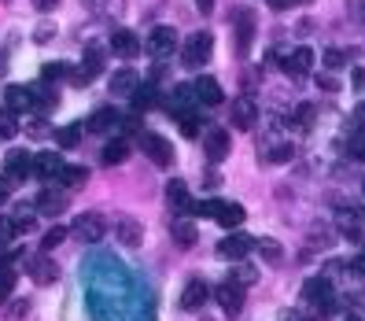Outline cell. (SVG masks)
<instances>
[{
    "instance_id": "25",
    "label": "cell",
    "mask_w": 365,
    "mask_h": 321,
    "mask_svg": "<svg viewBox=\"0 0 365 321\" xmlns=\"http://www.w3.org/2000/svg\"><path fill=\"white\" fill-rule=\"evenodd\" d=\"M130 100H133L137 111H148L152 103H159V89H155L152 81H137V89L130 93Z\"/></svg>"
},
{
    "instance_id": "9",
    "label": "cell",
    "mask_w": 365,
    "mask_h": 321,
    "mask_svg": "<svg viewBox=\"0 0 365 321\" xmlns=\"http://www.w3.org/2000/svg\"><path fill=\"white\" fill-rule=\"evenodd\" d=\"M192 93H196V103H203V107H218L222 100H225V93H222V85H218V78H196V85H192Z\"/></svg>"
},
{
    "instance_id": "2",
    "label": "cell",
    "mask_w": 365,
    "mask_h": 321,
    "mask_svg": "<svg viewBox=\"0 0 365 321\" xmlns=\"http://www.w3.org/2000/svg\"><path fill=\"white\" fill-rule=\"evenodd\" d=\"M210 52H214V37L207 30H196V34H188V41L181 45V63L188 71H200L210 59Z\"/></svg>"
},
{
    "instance_id": "55",
    "label": "cell",
    "mask_w": 365,
    "mask_h": 321,
    "mask_svg": "<svg viewBox=\"0 0 365 321\" xmlns=\"http://www.w3.org/2000/svg\"><path fill=\"white\" fill-rule=\"evenodd\" d=\"M361 222H365V214H361Z\"/></svg>"
},
{
    "instance_id": "48",
    "label": "cell",
    "mask_w": 365,
    "mask_h": 321,
    "mask_svg": "<svg viewBox=\"0 0 365 321\" xmlns=\"http://www.w3.org/2000/svg\"><path fill=\"white\" fill-rule=\"evenodd\" d=\"M351 270H354V273L361 277V281H365V255H358V259L351 263Z\"/></svg>"
},
{
    "instance_id": "36",
    "label": "cell",
    "mask_w": 365,
    "mask_h": 321,
    "mask_svg": "<svg viewBox=\"0 0 365 321\" xmlns=\"http://www.w3.org/2000/svg\"><path fill=\"white\" fill-rule=\"evenodd\" d=\"M78 141H81L78 126H63V130H56V144H59V148H74Z\"/></svg>"
},
{
    "instance_id": "19",
    "label": "cell",
    "mask_w": 365,
    "mask_h": 321,
    "mask_svg": "<svg viewBox=\"0 0 365 321\" xmlns=\"http://www.w3.org/2000/svg\"><path fill=\"white\" fill-rule=\"evenodd\" d=\"M207 299H210V288H207V281H200V277H196V281H188V285H185V292H181V307H185V310H200Z\"/></svg>"
},
{
    "instance_id": "32",
    "label": "cell",
    "mask_w": 365,
    "mask_h": 321,
    "mask_svg": "<svg viewBox=\"0 0 365 321\" xmlns=\"http://www.w3.org/2000/svg\"><path fill=\"white\" fill-rule=\"evenodd\" d=\"M19 233H23V229L15 225V218H11V214H4V218H0V251H8L15 244Z\"/></svg>"
},
{
    "instance_id": "37",
    "label": "cell",
    "mask_w": 365,
    "mask_h": 321,
    "mask_svg": "<svg viewBox=\"0 0 365 321\" xmlns=\"http://www.w3.org/2000/svg\"><path fill=\"white\" fill-rule=\"evenodd\" d=\"M15 295V273L11 270H0V303H8Z\"/></svg>"
},
{
    "instance_id": "45",
    "label": "cell",
    "mask_w": 365,
    "mask_h": 321,
    "mask_svg": "<svg viewBox=\"0 0 365 321\" xmlns=\"http://www.w3.org/2000/svg\"><path fill=\"white\" fill-rule=\"evenodd\" d=\"M295 118H299V126H310V122H314V103H303V107L295 111Z\"/></svg>"
},
{
    "instance_id": "16",
    "label": "cell",
    "mask_w": 365,
    "mask_h": 321,
    "mask_svg": "<svg viewBox=\"0 0 365 321\" xmlns=\"http://www.w3.org/2000/svg\"><path fill=\"white\" fill-rule=\"evenodd\" d=\"M30 277H34V281L37 285H52L56 281V277H59V266L48 259V255H34V259H30V270H26Z\"/></svg>"
},
{
    "instance_id": "54",
    "label": "cell",
    "mask_w": 365,
    "mask_h": 321,
    "mask_svg": "<svg viewBox=\"0 0 365 321\" xmlns=\"http://www.w3.org/2000/svg\"><path fill=\"white\" fill-rule=\"evenodd\" d=\"M347 321H365V317H358V314H347Z\"/></svg>"
},
{
    "instance_id": "10",
    "label": "cell",
    "mask_w": 365,
    "mask_h": 321,
    "mask_svg": "<svg viewBox=\"0 0 365 321\" xmlns=\"http://www.w3.org/2000/svg\"><path fill=\"white\" fill-rule=\"evenodd\" d=\"M214 295H218V307H222L229 317H236V314L244 310V288H240V285L225 281V285H218V292H214Z\"/></svg>"
},
{
    "instance_id": "30",
    "label": "cell",
    "mask_w": 365,
    "mask_h": 321,
    "mask_svg": "<svg viewBox=\"0 0 365 321\" xmlns=\"http://www.w3.org/2000/svg\"><path fill=\"white\" fill-rule=\"evenodd\" d=\"M85 181H89V170H85V166H67V163H63V170H59V185H63V188H81Z\"/></svg>"
},
{
    "instance_id": "31",
    "label": "cell",
    "mask_w": 365,
    "mask_h": 321,
    "mask_svg": "<svg viewBox=\"0 0 365 321\" xmlns=\"http://www.w3.org/2000/svg\"><path fill=\"white\" fill-rule=\"evenodd\" d=\"M170 233H174V240H178L181 248H192V244H196V225H192L188 218H178L174 225H170Z\"/></svg>"
},
{
    "instance_id": "51",
    "label": "cell",
    "mask_w": 365,
    "mask_h": 321,
    "mask_svg": "<svg viewBox=\"0 0 365 321\" xmlns=\"http://www.w3.org/2000/svg\"><path fill=\"white\" fill-rule=\"evenodd\" d=\"M8 188H11V185H8L4 178H0V207H4V203H8Z\"/></svg>"
},
{
    "instance_id": "35",
    "label": "cell",
    "mask_w": 365,
    "mask_h": 321,
    "mask_svg": "<svg viewBox=\"0 0 365 321\" xmlns=\"http://www.w3.org/2000/svg\"><path fill=\"white\" fill-rule=\"evenodd\" d=\"M67 237H71V233L63 229V225H52V229L45 233V237H41V251H52V248H59Z\"/></svg>"
},
{
    "instance_id": "44",
    "label": "cell",
    "mask_w": 365,
    "mask_h": 321,
    "mask_svg": "<svg viewBox=\"0 0 365 321\" xmlns=\"http://www.w3.org/2000/svg\"><path fill=\"white\" fill-rule=\"evenodd\" d=\"M52 37H56V26H52V23H41V26L34 30V41H37V45H48Z\"/></svg>"
},
{
    "instance_id": "6",
    "label": "cell",
    "mask_w": 365,
    "mask_h": 321,
    "mask_svg": "<svg viewBox=\"0 0 365 321\" xmlns=\"http://www.w3.org/2000/svg\"><path fill=\"white\" fill-rule=\"evenodd\" d=\"M59 170H63V159L56 152H41L30 159V178L45 181V185H56L59 181Z\"/></svg>"
},
{
    "instance_id": "22",
    "label": "cell",
    "mask_w": 365,
    "mask_h": 321,
    "mask_svg": "<svg viewBox=\"0 0 365 321\" xmlns=\"http://www.w3.org/2000/svg\"><path fill=\"white\" fill-rule=\"evenodd\" d=\"M85 130H93V133L118 130V111H115V107H100V111H93V118L85 122Z\"/></svg>"
},
{
    "instance_id": "3",
    "label": "cell",
    "mask_w": 365,
    "mask_h": 321,
    "mask_svg": "<svg viewBox=\"0 0 365 321\" xmlns=\"http://www.w3.org/2000/svg\"><path fill=\"white\" fill-rule=\"evenodd\" d=\"M34 207H37V214H45V218H59V214L67 210V188L41 185V192H37Z\"/></svg>"
},
{
    "instance_id": "53",
    "label": "cell",
    "mask_w": 365,
    "mask_h": 321,
    "mask_svg": "<svg viewBox=\"0 0 365 321\" xmlns=\"http://www.w3.org/2000/svg\"><path fill=\"white\" fill-rule=\"evenodd\" d=\"M284 321H307V317L299 314V310H288V314H284Z\"/></svg>"
},
{
    "instance_id": "56",
    "label": "cell",
    "mask_w": 365,
    "mask_h": 321,
    "mask_svg": "<svg viewBox=\"0 0 365 321\" xmlns=\"http://www.w3.org/2000/svg\"><path fill=\"white\" fill-rule=\"evenodd\" d=\"M361 192H365V185H361Z\"/></svg>"
},
{
    "instance_id": "18",
    "label": "cell",
    "mask_w": 365,
    "mask_h": 321,
    "mask_svg": "<svg viewBox=\"0 0 365 321\" xmlns=\"http://www.w3.org/2000/svg\"><path fill=\"white\" fill-rule=\"evenodd\" d=\"M166 200H170V207H174L178 214H188L192 207H196V200H192V192H188L185 181H170L166 185Z\"/></svg>"
},
{
    "instance_id": "33",
    "label": "cell",
    "mask_w": 365,
    "mask_h": 321,
    "mask_svg": "<svg viewBox=\"0 0 365 321\" xmlns=\"http://www.w3.org/2000/svg\"><path fill=\"white\" fill-rule=\"evenodd\" d=\"M178 126H181L185 137H196V133L203 130V118H200L196 111H181V115H178Z\"/></svg>"
},
{
    "instance_id": "14",
    "label": "cell",
    "mask_w": 365,
    "mask_h": 321,
    "mask_svg": "<svg viewBox=\"0 0 365 321\" xmlns=\"http://www.w3.org/2000/svg\"><path fill=\"white\" fill-rule=\"evenodd\" d=\"M30 178V156L26 152H11L4 163V181L8 185H23Z\"/></svg>"
},
{
    "instance_id": "23",
    "label": "cell",
    "mask_w": 365,
    "mask_h": 321,
    "mask_svg": "<svg viewBox=\"0 0 365 321\" xmlns=\"http://www.w3.org/2000/svg\"><path fill=\"white\" fill-rule=\"evenodd\" d=\"M214 222H222L225 229H236L244 222V207L232 200H218V210H214Z\"/></svg>"
},
{
    "instance_id": "52",
    "label": "cell",
    "mask_w": 365,
    "mask_h": 321,
    "mask_svg": "<svg viewBox=\"0 0 365 321\" xmlns=\"http://www.w3.org/2000/svg\"><path fill=\"white\" fill-rule=\"evenodd\" d=\"M354 89H365V71H361V67L354 71Z\"/></svg>"
},
{
    "instance_id": "50",
    "label": "cell",
    "mask_w": 365,
    "mask_h": 321,
    "mask_svg": "<svg viewBox=\"0 0 365 321\" xmlns=\"http://www.w3.org/2000/svg\"><path fill=\"white\" fill-rule=\"evenodd\" d=\"M354 122H358V126H365V100L354 107Z\"/></svg>"
},
{
    "instance_id": "8",
    "label": "cell",
    "mask_w": 365,
    "mask_h": 321,
    "mask_svg": "<svg viewBox=\"0 0 365 321\" xmlns=\"http://www.w3.org/2000/svg\"><path fill=\"white\" fill-rule=\"evenodd\" d=\"M140 148H144V156L152 163H159V166L174 163V148H170V141L159 137V133H140Z\"/></svg>"
},
{
    "instance_id": "13",
    "label": "cell",
    "mask_w": 365,
    "mask_h": 321,
    "mask_svg": "<svg viewBox=\"0 0 365 321\" xmlns=\"http://www.w3.org/2000/svg\"><path fill=\"white\" fill-rule=\"evenodd\" d=\"M111 52H115L118 59H137V52H140L137 34H133V30H115V34H111Z\"/></svg>"
},
{
    "instance_id": "34",
    "label": "cell",
    "mask_w": 365,
    "mask_h": 321,
    "mask_svg": "<svg viewBox=\"0 0 365 321\" xmlns=\"http://www.w3.org/2000/svg\"><path fill=\"white\" fill-rule=\"evenodd\" d=\"M232 285H240V288H251L255 281H259V270L255 266H232V277H229Z\"/></svg>"
},
{
    "instance_id": "42",
    "label": "cell",
    "mask_w": 365,
    "mask_h": 321,
    "mask_svg": "<svg viewBox=\"0 0 365 321\" xmlns=\"http://www.w3.org/2000/svg\"><path fill=\"white\" fill-rule=\"evenodd\" d=\"M321 63H325V67H329V71H339V67H343V63H347V56H343L339 49H329L325 56H321Z\"/></svg>"
},
{
    "instance_id": "43",
    "label": "cell",
    "mask_w": 365,
    "mask_h": 321,
    "mask_svg": "<svg viewBox=\"0 0 365 321\" xmlns=\"http://www.w3.org/2000/svg\"><path fill=\"white\" fill-rule=\"evenodd\" d=\"M118 130H125V133H140V111H133V115L118 118Z\"/></svg>"
},
{
    "instance_id": "46",
    "label": "cell",
    "mask_w": 365,
    "mask_h": 321,
    "mask_svg": "<svg viewBox=\"0 0 365 321\" xmlns=\"http://www.w3.org/2000/svg\"><path fill=\"white\" fill-rule=\"evenodd\" d=\"M34 8H37V11H56L59 0H34Z\"/></svg>"
},
{
    "instance_id": "15",
    "label": "cell",
    "mask_w": 365,
    "mask_h": 321,
    "mask_svg": "<svg viewBox=\"0 0 365 321\" xmlns=\"http://www.w3.org/2000/svg\"><path fill=\"white\" fill-rule=\"evenodd\" d=\"M103 67H107V49L103 45H89L85 49V63H81V78L93 81L96 74H103Z\"/></svg>"
},
{
    "instance_id": "7",
    "label": "cell",
    "mask_w": 365,
    "mask_h": 321,
    "mask_svg": "<svg viewBox=\"0 0 365 321\" xmlns=\"http://www.w3.org/2000/svg\"><path fill=\"white\" fill-rule=\"evenodd\" d=\"M251 251H255V237H247V233H232V237H225L218 244V255L229 263H244Z\"/></svg>"
},
{
    "instance_id": "39",
    "label": "cell",
    "mask_w": 365,
    "mask_h": 321,
    "mask_svg": "<svg viewBox=\"0 0 365 321\" xmlns=\"http://www.w3.org/2000/svg\"><path fill=\"white\" fill-rule=\"evenodd\" d=\"M255 248H259V251L266 255L269 263H277V259H281V244H273V240H266V237H259V240H255Z\"/></svg>"
},
{
    "instance_id": "17",
    "label": "cell",
    "mask_w": 365,
    "mask_h": 321,
    "mask_svg": "<svg viewBox=\"0 0 365 321\" xmlns=\"http://www.w3.org/2000/svg\"><path fill=\"white\" fill-rule=\"evenodd\" d=\"M203 152H207L210 163H222V159L229 156V133H225V130H210V133L203 137Z\"/></svg>"
},
{
    "instance_id": "4",
    "label": "cell",
    "mask_w": 365,
    "mask_h": 321,
    "mask_svg": "<svg viewBox=\"0 0 365 321\" xmlns=\"http://www.w3.org/2000/svg\"><path fill=\"white\" fill-rule=\"evenodd\" d=\"M103 229H107V222L100 218V214L85 210V214H78V218L71 222V237H78L81 244H96L103 237Z\"/></svg>"
},
{
    "instance_id": "26",
    "label": "cell",
    "mask_w": 365,
    "mask_h": 321,
    "mask_svg": "<svg viewBox=\"0 0 365 321\" xmlns=\"http://www.w3.org/2000/svg\"><path fill=\"white\" fill-rule=\"evenodd\" d=\"M115 225H118V240H122V244L140 248V240H144V229H140V222H137V218H118Z\"/></svg>"
},
{
    "instance_id": "40",
    "label": "cell",
    "mask_w": 365,
    "mask_h": 321,
    "mask_svg": "<svg viewBox=\"0 0 365 321\" xmlns=\"http://www.w3.org/2000/svg\"><path fill=\"white\" fill-rule=\"evenodd\" d=\"M59 78H67V67H63V63H48V67L41 71V81H45V85H52Z\"/></svg>"
},
{
    "instance_id": "49",
    "label": "cell",
    "mask_w": 365,
    "mask_h": 321,
    "mask_svg": "<svg viewBox=\"0 0 365 321\" xmlns=\"http://www.w3.org/2000/svg\"><path fill=\"white\" fill-rule=\"evenodd\" d=\"M196 8H200V15H210L214 11V0H196Z\"/></svg>"
},
{
    "instance_id": "1",
    "label": "cell",
    "mask_w": 365,
    "mask_h": 321,
    "mask_svg": "<svg viewBox=\"0 0 365 321\" xmlns=\"http://www.w3.org/2000/svg\"><path fill=\"white\" fill-rule=\"evenodd\" d=\"M303 299H307V307H310L317 317H329V314L336 310V292H332L329 277H310V281L303 285Z\"/></svg>"
},
{
    "instance_id": "27",
    "label": "cell",
    "mask_w": 365,
    "mask_h": 321,
    "mask_svg": "<svg viewBox=\"0 0 365 321\" xmlns=\"http://www.w3.org/2000/svg\"><path fill=\"white\" fill-rule=\"evenodd\" d=\"M4 103H8V111H26L30 107V85H8L4 89Z\"/></svg>"
},
{
    "instance_id": "5",
    "label": "cell",
    "mask_w": 365,
    "mask_h": 321,
    "mask_svg": "<svg viewBox=\"0 0 365 321\" xmlns=\"http://www.w3.org/2000/svg\"><path fill=\"white\" fill-rule=\"evenodd\" d=\"M174 49H178V34L170 26H155L152 34H148V41H144V52L152 59H166Z\"/></svg>"
},
{
    "instance_id": "20",
    "label": "cell",
    "mask_w": 365,
    "mask_h": 321,
    "mask_svg": "<svg viewBox=\"0 0 365 321\" xmlns=\"http://www.w3.org/2000/svg\"><path fill=\"white\" fill-rule=\"evenodd\" d=\"M81 4L96 19H122L125 15V0H81Z\"/></svg>"
},
{
    "instance_id": "12",
    "label": "cell",
    "mask_w": 365,
    "mask_h": 321,
    "mask_svg": "<svg viewBox=\"0 0 365 321\" xmlns=\"http://www.w3.org/2000/svg\"><path fill=\"white\" fill-rule=\"evenodd\" d=\"M314 59H317V56H314L310 49H295L288 59H281V67H284L292 78H307V74L314 71Z\"/></svg>"
},
{
    "instance_id": "24",
    "label": "cell",
    "mask_w": 365,
    "mask_h": 321,
    "mask_svg": "<svg viewBox=\"0 0 365 321\" xmlns=\"http://www.w3.org/2000/svg\"><path fill=\"white\" fill-rule=\"evenodd\" d=\"M100 159H103L107 166H118V163H125V159H130V141H122V137L107 141V144H103V152H100Z\"/></svg>"
},
{
    "instance_id": "28",
    "label": "cell",
    "mask_w": 365,
    "mask_h": 321,
    "mask_svg": "<svg viewBox=\"0 0 365 321\" xmlns=\"http://www.w3.org/2000/svg\"><path fill=\"white\" fill-rule=\"evenodd\" d=\"M251 34H255V19L247 11H236V52H247Z\"/></svg>"
},
{
    "instance_id": "38",
    "label": "cell",
    "mask_w": 365,
    "mask_h": 321,
    "mask_svg": "<svg viewBox=\"0 0 365 321\" xmlns=\"http://www.w3.org/2000/svg\"><path fill=\"white\" fill-rule=\"evenodd\" d=\"M19 133V122H15V111H4V115H0V137H4V141H11Z\"/></svg>"
},
{
    "instance_id": "47",
    "label": "cell",
    "mask_w": 365,
    "mask_h": 321,
    "mask_svg": "<svg viewBox=\"0 0 365 321\" xmlns=\"http://www.w3.org/2000/svg\"><path fill=\"white\" fill-rule=\"evenodd\" d=\"M266 4H269V8H277V11H284V8H295L299 0H266Z\"/></svg>"
},
{
    "instance_id": "11",
    "label": "cell",
    "mask_w": 365,
    "mask_h": 321,
    "mask_svg": "<svg viewBox=\"0 0 365 321\" xmlns=\"http://www.w3.org/2000/svg\"><path fill=\"white\" fill-rule=\"evenodd\" d=\"M255 122H259V103L251 96H240L232 103V126L236 130H255Z\"/></svg>"
},
{
    "instance_id": "29",
    "label": "cell",
    "mask_w": 365,
    "mask_h": 321,
    "mask_svg": "<svg viewBox=\"0 0 365 321\" xmlns=\"http://www.w3.org/2000/svg\"><path fill=\"white\" fill-rule=\"evenodd\" d=\"M137 74H133V67H122V71H115L111 74V93H122V96H130L133 89H137Z\"/></svg>"
},
{
    "instance_id": "41",
    "label": "cell",
    "mask_w": 365,
    "mask_h": 321,
    "mask_svg": "<svg viewBox=\"0 0 365 321\" xmlns=\"http://www.w3.org/2000/svg\"><path fill=\"white\" fill-rule=\"evenodd\" d=\"M347 152H351V159L365 163V133H354V137L347 141Z\"/></svg>"
},
{
    "instance_id": "21",
    "label": "cell",
    "mask_w": 365,
    "mask_h": 321,
    "mask_svg": "<svg viewBox=\"0 0 365 321\" xmlns=\"http://www.w3.org/2000/svg\"><path fill=\"white\" fill-rule=\"evenodd\" d=\"M56 103H59V96L48 89V85H30V111H37V115H48Z\"/></svg>"
}]
</instances>
